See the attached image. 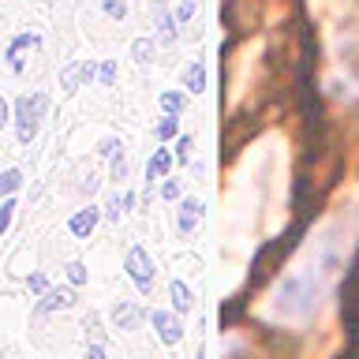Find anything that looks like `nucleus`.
Wrapping results in <instances>:
<instances>
[{
  "label": "nucleus",
  "instance_id": "nucleus-20",
  "mask_svg": "<svg viewBox=\"0 0 359 359\" xmlns=\"http://www.w3.org/2000/svg\"><path fill=\"white\" fill-rule=\"evenodd\" d=\"M97 79H101L105 86H112V83H116V64H112V60L101 64V67H97Z\"/></svg>",
  "mask_w": 359,
  "mask_h": 359
},
{
  "label": "nucleus",
  "instance_id": "nucleus-17",
  "mask_svg": "<svg viewBox=\"0 0 359 359\" xmlns=\"http://www.w3.org/2000/svg\"><path fill=\"white\" fill-rule=\"evenodd\" d=\"M184 94H176V90H168V94H161V109L165 112H184Z\"/></svg>",
  "mask_w": 359,
  "mask_h": 359
},
{
  "label": "nucleus",
  "instance_id": "nucleus-9",
  "mask_svg": "<svg viewBox=\"0 0 359 359\" xmlns=\"http://www.w3.org/2000/svg\"><path fill=\"white\" fill-rule=\"evenodd\" d=\"M198 217H202V202L198 198H184V202H180V217H176L180 232H191Z\"/></svg>",
  "mask_w": 359,
  "mask_h": 359
},
{
  "label": "nucleus",
  "instance_id": "nucleus-21",
  "mask_svg": "<svg viewBox=\"0 0 359 359\" xmlns=\"http://www.w3.org/2000/svg\"><path fill=\"white\" fill-rule=\"evenodd\" d=\"M11 213H15V202H4V206H0V236H4L8 232V224H11Z\"/></svg>",
  "mask_w": 359,
  "mask_h": 359
},
{
  "label": "nucleus",
  "instance_id": "nucleus-28",
  "mask_svg": "<svg viewBox=\"0 0 359 359\" xmlns=\"http://www.w3.org/2000/svg\"><path fill=\"white\" fill-rule=\"evenodd\" d=\"M4 123H8V101L0 97V131H4Z\"/></svg>",
  "mask_w": 359,
  "mask_h": 359
},
{
  "label": "nucleus",
  "instance_id": "nucleus-23",
  "mask_svg": "<svg viewBox=\"0 0 359 359\" xmlns=\"http://www.w3.org/2000/svg\"><path fill=\"white\" fill-rule=\"evenodd\" d=\"M67 277H72V285H83V280H86V266L72 262V266H67Z\"/></svg>",
  "mask_w": 359,
  "mask_h": 359
},
{
  "label": "nucleus",
  "instance_id": "nucleus-16",
  "mask_svg": "<svg viewBox=\"0 0 359 359\" xmlns=\"http://www.w3.org/2000/svg\"><path fill=\"white\" fill-rule=\"evenodd\" d=\"M131 56H135L139 64H150V56H154V45H150V38H139V41H135V45H131Z\"/></svg>",
  "mask_w": 359,
  "mask_h": 359
},
{
  "label": "nucleus",
  "instance_id": "nucleus-5",
  "mask_svg": "<svg viewBox=\"0 0 359 359\" xmlns=\"http://www.w3.org/2000/svg\"><path fill=\"white\" fill-rule=\"evenodd\" d=\"M142 307H135V303H116V307H112V322H116V330H139L142 325Z\"/></svg>",
  "mask_w": 359,
  "mask_h": 359
},
{
  "label": "nucleus",
  "instance_id": "nucleus-12",
  "mask_svg": "<svg viewBox=\"0 0 359 359\" xmlns=\"http://www.w3.org/2000/svg\"><path fill=\"white\" fill-rule=\"evenodd\" d=\"M168 296H172V307H176V314H187V311H191V288L184 285V280H172Z\"/></svg>",
  "mask_w": 359,
  "mask_h": 359
},
{
  "label": "nucleus",
  "instance_id": "nucleus-27",
  "mask_svg": "<svg viewBox=\"0 0 359 359\" xmlns=\"http://www.w3.org/2000/svg\"><path fill=\"white\" fill-rule=\"evenodd\" d=\"M176 150H180V161H187V150H191V135H184V139H180V146H176Z\"/></svg>",
  "mask_w": 359,
  "mask_h": 359
},
{
  "label": "nucleus",
  "instance_id": "nucleus-25",
  "mask_svg": "<svg viewBox=\"0 0 359 359\" xmlns=\"http://www.w3.org/2000/svg\"><path fill=\"white\" fill-rule=\"evenodd\" d=\"M161 195H165L168 202H172V198H180V184H176V180H168V184L161 187Z\"/></svg>",
  "mask_w": 359,
  "mask_h": 359
},
{
  "label": "nucleus",
  "instance_id": "nucleus-13",
  "mask_svg": "<svg viewBox=\"0 0 359 359\" xmlns=\"http://www.w3.org/2000/svg\"><path fill=\"white\" fill-rule=\"evenodd\" d=\"M79 79H83V60H72V64L64 67V75H60V86L72 94V90L79 86Z\"/></svg>",
  "mask_w": 359,
  "mask_h": 359
},
{
  "label": "nucleus",
  "instance_id": "nucleus-24",
  "mask_svg": "<svg viewBox=\"0 0 359 359\" xmlns=\"http://www.w3.org/2000/svg\"><path fill=\"white\" fill-rule=\"evenodd\" d=\"M116 150H123V146H120V139H101V154H116Z\"/></svg>",
  "mask_w": 359,
  "mask_h": 359
},
{
  "label": "nucleus",
  "instance_id": "nucleus-10",
  "mask_svg": "<svg viewBox=\"0 0 359 359\" xmlns=\"http://www.w3.org/2000/svg\"><path fill=\"white\" fill-rule=\"evenodd\" d=\"M180 83H184V86L191 90V94H202V90H206V67H202V60H195L191 67H184Z\"/></svg>",
  "mask_w": 359,
  "mask_h": 359
},
{
  "label": "nucleus",
  "instance_id": "nucleus-11",
  "mask_svg": "<svg viewBox=\"0 0 359 359\" xmlns=\"http://www.w3.org/2000/svg\"><path fill=\"white\" fill-rule=\"evenodd\" d=\"M168 168H172V154H168V150H157V154L150 157V165H146V176H150V180H161V176H168Z\"/></svg>",
  "mask_w": 359,
  "mask_h": 359
},
{
  "label": "nucleus",
  "instance_id": "nucleus-7",
  "mask_svg": "<svg viewBox=\"0 0 359 359\" xmlns=\"http://www.w3.org/2000/svg\"><path fill=\"white\" fill-rule=\"evenodd\" d=\"M154 15H157V41L172 45L176 41V15H168L165 4H154Z\"/></svg>",
  "mask_w": 359,
  "mask_h": 359
},
{
  "label": "nucleus",
  "instance_id": "nucleus-2",
  "mask_svg": "<svg viewBox=\"0 0 359 359\" xmlns=\"http://www.w3.org/2000/svg\"><path fill=\"white\" fill-rule=\"evenodd\" d=\"M123 266H128V273H131L135 285H139V292H150V285H154V258L146 255V247H131Z\"/></svg>",
  "mask_w": 359,
  "mask_h": 359
},
{
  "label": "nucleus",
  "instance_id": "nucleus-8",
  "mask_svg": "<svg viewBox=\"0 0 359 359\" xmlns=\"http://www.w3.org/2000/svg\"><path fill=\"white\" fill-rule=\"evenodd\" d=\"M97 217H101V213H97V206H86V210H79L75 217L67 221V229H72L75 236H90V232L97 229Z\"/></svg>",
  "mask_w": 359,
  "mask_h": 359
},
{
  "label": "nucleus",
  "instance_id": "nucleus-6",
  "mask_svg": "<svg viewBox=\"0 0 359 359\" xmlns=\"http://www.w3.org/2000/svg\"><path fill=\"white\" fill-rule=\"evenodd\" d=\"M38 45H41L38 34H19V38L8 45V64H11V72H22V53H27V49H38Z\"/></svg>",
  "mask_w": 359,
  "mask_h": 359
},
{
  "label": "nucleus",
  "instance_id": "nucleus-4",
  "mask_svg": "<svg viewBox=\"0 0 359 359\" xmlns=\"http://www.w3.org/2000/svg\"><path fill=\"white\" fill-rule=\"evenodd\" d=\"M150 322L157 325V333H161L165 344H176L180 337H184V325H180V318L168 311H150Z\"/></svg>",
  "mask_w": 359,
  "mask_h": 359
},
{
  "label": "nucleus",
  "instance_id": "nucleus-19",
  "mask_svg": "<svg viewBox=\"0 0 359 359\" xmlns=\"http://www.w3.org/2000/svg\"><path fill=\"white\" fill-rule=\"evenodd\" d=\"M105 15L109 19H123L128 15V0H105Z\"/></svg>",
  "mask_w": 359,
  "mask_h": 359
},
{
  "label": "nucleus",
  "instance_id": "nucleus-22",
  "mask_svg": "<svg viewBox=\"0 0 359 359\" xmlns=\"http://www.w3.org/2000/svg\"><path fill=\"white\" fill-rule=\"evenodd\" d=\"M172 15H176V22H187L191 15H195V0H184V4H176Z\"/></svg>",
  "mask_w": 359,
  "mask_h": 359
},
{
  "label": "nucleus",
  "instance_id": "nucleus-3",
  "mask_svg": "<svg viewBox=\"0 0 359 359\" xmlns=\"http://www.w3.org/2000/svg\"><path fill=\"white\" fill-rule=\"evenodd\" d=\"M72 307H75V292L72 288H49V292H45V299L34 307V314L45 318V314H53V311H72Z\"/></svg>",
  "mask_w": 359,
  "mask_h": 359
},
{
  "label": "nucleus",
  "instance_id": "nucleus-26",
  "mask_svg": "<svg viewBox=\"0 0 359 359\" xmlns=\"http://www.w3.org/2000/svg\"><path fill=\"white\" fill-rule=\"evenodd\" d=\"M45 288H49V280H45L41 273H34L30 277V292H45Z\"/></svg>",
  "mask_w": 359,
  "mask_h": 359
},
{
  "label": "nucleus",
  "instance_id": "nucleus-14",
  "mask_svg": "<svg viewBox=\"0 0 359 359\" xmlns=\"http://www.w3.org/2000/svg\"><path fill=\"white\" fill-rule=\"evenodd\" d=\"M22 184V172L19 168H8V172H0V195H11V191H19Z\"/></svg>",
  "mask_w": 359,
  "mask_h": 359
},
{
  "label": "nucleus",
  "instance_id": "nucleus-18",
  "mask_svg": "<svg viewBox=\"0 0 359 359\" xmlns=\"http://www.w3.org/2000/svg\"><path fill=\"white\" fill-rule=\"evenodd\" d=\"M112 180H128V157H123V150L112 154Z\"/></svg>",
  "mask_w": 359,
  "mask_h": 359
},
{
  "label": "nucleus",
  "instance_id": "nucleus-1",
  "mask_svg": "<svg viewBox=\"0 0 359 359\" xmlns=\"http://www.w3.org/2000/svg\"><path fill=\"white\" fill-rule=\"evenodd\" d=\"M45 109H49V97L45 94H22L15 101V135H19V142H34Z\"/></svg>",
  "mask_w": 359,
  "mask_h": 359
},
{
  "label": "nucleus",
  "instance_id": "nucleus-15",
  "mask_svg": "<svg viewBox=\"0 0 359 359\" xmlns=\"http://www.w3.org/2000/svg\"><path fill=\"white\" fill-rule=\"evenodd\" d=\"M154 135H157V139H172V135H180V120H176V112H168V116L154 128Z\"/></svg>",
  "mask_w": 359,
  "mask_h": 359
}]
</instances>
